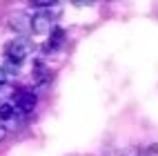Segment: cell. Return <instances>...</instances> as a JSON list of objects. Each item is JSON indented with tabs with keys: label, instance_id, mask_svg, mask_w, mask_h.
Instances as JSON below:
<instances>
[{
	"label": "cell",
	"instance_id": "5b68a950",
	"mask_svg": "<svg viewBox=\"0 0 158 156\" xmlns=\"http://www.w3.org/2000/svg\"><path fill=\"white\" fill-rule=\"evenodd\" d=\"M62 38H65V31H62V29H54V31H51V34H49V43L45 45V49L47 51H51V49H56V47H60V43H62Z\"/></svg>",
	"mask_w": 158,
	"mask_h": 156
},
{
	"label": "cell",
	"instance_id": "ba28073f",
	"mask_svg": "<svg viewBox=\"0 0 158 156\" xmlns=\"http://www.w3.org/2000/svg\"><path fill=\"white\" fill-rule=\"evenodd\" d=\"M14 94V85H9V82H5V85H0V98H7Z\"/></svg>",
	"mask_w": 158,
	"mask_h": 156
},
{
	"label": "cell",
	"instance_id": "52a82bcc",
	"mask_svg": "<svg viewBox=\"0 0 158 156\" xmlns=\"http://www.w3.org/2000/svg\"><path fill=\"white\" fill-rule=\"evenodd\" d=\"M31 5H34V7H38V9H43V11H45V9H51V7H56L58 2H56V0H34Z\"/></svg>",
	"mask_w": 158,
	"mask_h": 156
},
{
	"label": "cell",
	"instance_id": "8992f818",
	"mask_svg": "<svg viewBox=\"0 0 158 156\" xmlns=\"http://www.w3.org/2000/svg\"><path fill=\"white\" fill-rule=\"evenodd\" d=\"M16 114H18V109L11 103H2V105H0V120H11Z\"/></svg>",
	"mask_w": 158,
	"mask_h": 156
},
{
	"label": "cell",
	"instance_id": "30bf717a",
	"mask_svg": "<svg viewBox=\"0 0 158 156\" xmlns=\"http://www.w3.org/2000/svg\"><path fill=\"white\" fill-rule=\"evenodd\" d=\"M5 136H7V127H5V125H0V143L5 141Z\"/></svg>",
	"mask_w": 158,
	"mask_h": 156
},
{
	"label": "cell",
	"instance_id": "6da1fadb",
	"mask_svg": "<svg viewBox=\"0 0 158 156\" xmlns=\"http://www.w3.org/2000/svg\"><path fill=\"white\" fill-rule=\"evenodd\" d=\"M34 51V43H31L29 38H16L14 43H9L7 49H5V54L9 60H14L18 62V65H23V60Z\"/></svg>",
	"mask_w": 158,
	"mask_h": 156
},
{
	"label": "cell",
	"instance_id": "9c48e42d",
	"mask_svg": "<svg viewBox=\"0 0 158 156\" xmlns=\"http://www.w3.org/2000/svg\"><path fill=\"white\" fill-rule=\"evenodd\" d=\"M5 82H9V74L5 67H0V85H5Z\"/></svg>",
	"mask_w": 158,
	"mask_h": 156
},
{
	"label": "cell",
	"instance_id": "277c9868",
	"mask_svg": "<svg viewBox=\"0 0 158 156\" xmlns=\"http://www.w3.org/2000/svg\"><path fill=\"white\" fill-rule=\"evenodd\" d=\"M36 94L34 91H29V89H23V91H18L16 94V100H14V107L18 112H23V114H31L36 107Z\"/></svg>",
	"mask_w": 158,
	"mask_h": 156
},
{
	"label": "cell",
	"instance_id": "7a4b0ae2",
	"mask_svg": "<svg viewBox=\"0 0 158 156\" xmlns=\"http://www.w3.org/2000/svg\"><path fill=\"white\" fill-rule=\"evenodd\" d=\"M56 14H51L49 9L38 11L36 16H31V31L34 34H51L56 29Z\"/></svg>",
	"mask_w": 158,
	"mask_h": 156
},
{
	"label": "cell",
	"instance_id": "3957f363",
	"mask_svg": "<svg viewBox=\"0 0 158 156\" xmlns=\"http://www.w3.org/2000/svg\"><path fill=\"white\" fill-rule=\"evenodd\" d=\"M9 27L16 34H20V38H27V34L31 31V18L25 11H14L11 18H9Z\"/></svg>",
	"mask_w": 158,
	"mask_h": 156
}]
</instances>
